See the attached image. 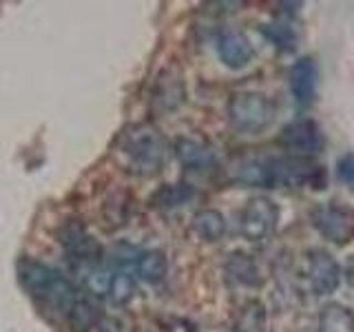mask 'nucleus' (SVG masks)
Instances as JSON below:
<instances>
[{"mask_svg": "<svg viewBox=\"0 0 354 332\" xmlns=\"http://www.w3.org/2000/svg\"><path fill=\"white\" fill-rule=\"evenodd\" d=\"M279 221V208L268 197H254L241 213L239 230L248 241H263L272 235Z\"/></svg>", "mask_w": 354, "mask_h": 332, "instance_id": "4", "label": "nucleus"}, {"mask_svg": "<svg viewBox=\"0 0 354 332\" xmlns=\"http://www.w3.org/2000/svg\"><path fill=\"white\" fill-rule=\"evenodd\" d=\"M55 277H58V273L49 268L47 264L29 259L20 266V282L27 288V293H31L33 297H40V299L47 297L53 282H55Z\"/></svg>", "mask_w": 354, "mask_h": 332, "instance_id": "12", "label": "nucleus"}, {"mask_svg": "<svg viewBox=\"0 0 354 332\" xmlns=\"http://www.w3.org/2000/svg\"><path fill=\"white\" fill-rule=\"evenodd\" d=\"M173 153H175L177 162L191 171H208L215 166V153L210 151L206 144L197 142V140H188V138L175 140Z\"/></svg>", "mask_w": 354, "mask_h": 332, "instance_id": "11", "label": "nucleus"}, {"mask_svg": "<svg viewBox=\"0 0 354 332\" xmlns=\"http://www.w3.org/2000/svg\"><path fill=\"white\" fill-rule=\"evenodd\" d=\"M111 273L109 268L100 264H86L84 268H80V279L82 286L86 288V293L91 297H104L109 295V286H111Z\"/></svg>", "mask_w": 354, "mask_h": 332, "instance_id": "20", "label": "nucleus"}, {"mask_svg": "<svg viewBox=\"0 0 354 332\" xmlns=\"http://www.w3.org/2000/svg\"><path fill=\"white\" fill-rule=\"evenodd\" d=\"M313 226L337 246H346L354 241V208L330 202L321 204L313 210Z\"/></svg>", "mask_w": 354, "mask_h": 332, "instance_id": "3", "label": "nucleus"}, {"mask_svg": "<svg viewBox=\"0 0 354 332\" xmlns=\"http://www.w3.org/2000/svg\"><path fill=\"white\" fill-rule=\"evenodd\" d=\"M266 306L259 299H252V302L243 304L241 310L235 317V330L237 332H266Z\"/></svg>", "mask_w": 354, "mask_h": 332, "instance_id": "19", "label": "nucleus"}, {"mask_svg": "<svg viewBox=\"0 0 354 332\" xmlns=\"http://www.w3.org/2000/svg\"><path fill=\"white\" fill-rule=\"evenodd\" d=\"M136 270L142 282L160 284L166 277V270H169V259H166V255L162 250H144L140 252V257L136 261Z\"/></svg>", "mask_w": 354, "mask_h": 332, "instance_id": "18", "label": "nucleus"}, {"mask_svg": "<svg viewBox=\"0 0 354 332\" xmlns=\"http://www.w3.org/2000/svg\"><path fill=\"white\" fill-rule=\"evenodd\" d=\"M58 239L62 243L64 252L75 261L93 264V261H97L100 255H102L100 243L88 235L80 221H66V224L58 230Z\"/></svg>", "mask_w": 354, "mask_h": 332, "instance_id": "8", "label": "nucleus"}, {"mask_svg": "<svg viewBox=\"0 0 354 332\" xmlns=\"http://www.w3.org/2000/svg\"><path fill=\"white\" fill-rule=\"evenodd\" d=\"M217 53L228 69H243V66L250 64L254 49H252L250 40L243 36L241 31L228 29L221 33L217 40Z\"/></svg>", "mask_w": 354, "mask_h": 332, "instance_id": "9", "label": "nucleus"}, {"mask_svg": "<svg viewBox=\"0 0 354 332\" xmlns=\"http://www.w3.org/2000/svg\"><path fill=\"white\" fill-rule=\"evenodd\" d=\"M118 151L124 155L131 171L155 175L166 162V140L151 124H133L120 136Z\"/></svg>", "mask_w": 354, "mask_h": 332, "instance_id": "1", "label": "nucleus"}, {"mask_svg": "<svg viewBox=\"0 0 354 332\" xmlns=\"http://www.w3.org/2000/svg\"><path fill=\"white\" fill-rule=\"evenodd\" d=\"M290 91L299 107H308L317 93V64L313 58H299L290 69Z\"/></svg>", "mask_w": 354, "mask_h": 332, "instance_id": "10", "label": "nucleus"}, {"mask_svg": "<svg viewBox=\"0 0 354 332\" xmlns=\"http://www.w3.org/2000/svg\"><path fill=\"white\" fill-rule=\"evenodd\" d=\"M343 270L328 250L315 248L308 252V279L317 295H332L341 284Z\"/></svg>", "mask_w": 354, "mask_h": 332, "instance_id": "6", "label": "nucleus"}, {"mask_svg": "<svg viewBox=\"0 0 354 332\" xmlns=\"http://www.w3.org/2000/svg\"><path fill=\"white\" fill-rule=\"evenodd\" d=\"M337 175L343 184L354 188V153H346L337 164Z\"/></svg>", "mask_w": 354, "mask_h": 332, "instance_id": "23", "label": "nucleus"}, {"mask_svg": "<svg viewBox=\"0 0 354 332\" xmlns=\"http://www.w3.org/2000/svg\"><path fill=\"white\" fill-rule=\"evenodd\" d=\"M193 197H195V188L191 184H184V182L164 184L151 195V206L169 210V208H177V206L188 204Z\"/></svg>", "mask_w": 354, "mask_h": 332, "instance_id": "17", "label": "nucleus"}, {"mask_svg": "<svg viewBox=\"0 0 354 332\" xmlns=\"http://www.w3.org/2000/svg\"><path fill=\"white\" fill-rule=\"evenodd\" d=\"M193 230L204 241H219L226 232V217L215 208H204L193 217Z\"/></svg>", "mask_w": 354, "mask_h": 332, "instance_id": "16", "label": "nucleus"}, {"mask_svg": "<svg viewBox=\"0 0 354 332\" xmlns=\"http://www.w3.org/2000/svg\"><path fill=\"white\" fill-rule=\"evenodd\" d=\"M226 113L232 129L241 133H259L274 120V102L259 91H237L228 100Z\"/></svg>", "mask_w": 354, "mask_h": 332, "instance_id": "2", "label": "nucleus"}, {"mask_svg": "<svg viewBox=\"0 0 354 332\" xmlns=\"http://www.w3.org/2000/svg\"><path fill=\"white\" fill-rule=\"evenodd\" d=\"M319 332H354V313L337 302L326 304L319 313Z\"/></svg>", "mask_w": 354, "mask_h": 332, "instance_id": "14", "label": "nucleus"}, {"mask_svg": "<svg viewBox=\"0 0 354 332\" xmlns=\"http://www.w3.org/2000/svg\"><path fill=\"white\" fill-rule=\"evenodd\" d=\"M343 279L348 282L350 288H354V255H350L346 266H343Z\"/></svg>", "mask_w": 354, "mask_h": 332, "instance_id": "24", "label": "nucleus"}, {"mask_svg": "<svg viewBox=\"0 0 354 332\" xmlns=\"http://www.w3.org/2000/svg\"><path fill=\"white\" fill-rule=\"evenodd\" d=\"M226 273L241 286H248V288L261 286L259 266L246 252H232L226 261Z\"/></svg>", "mask_w": 354, "mask_h": 332, "instance_id": "15", "label": "nucleus"}, {"mask_svg": "<svg viewBox=\"0 0 354 332\" xmlns=\"http://www.w3.org/2000/svg\"><path fill=\"white\" fill-rule=\"evenodd\" d=\"M66 319L73 332H91L102 321V310L93 302V297H77Z\"/></svg>", "mask_w": 354, "mask_h": 332, "instance_id": "13", "label": "nucleus"}, {"mask_svg": "<svg viewBox=\"0 0 354 332\" xmlns=\"http://www.w3.org/2000/svg\"><path fill=\"white\" fill-rule=\"evenodd\" d=\"M279 147L290 153V158L310 160L324 149V133L313 120H295L283 127L279 136Z\"/></svg>", "mask_w": 354, "mask_h": 332, "instance_id": "5", "label": "nucleus"}, {"mask_svg": "<svg viewBox=\"0 0 354 332\" xmlns=\"http://www.w3.org/2000/svg\"><path fill=\"white\" fill-rule=\"evenodd\" d=\"M127 210H129L127 202H118L115 197H111L104 206V217L109 219V224L113 221V226H122L127 219Z\"/></svg>", "mask_w": 354, "mask_h": 332, "instance_id": "22", "label": "nucleus"}, {"mask_svg": "<svg viewBox=\"0 0 354 332\" xmlns=\"http://www.w3.org/2000/svg\"><path fill=\"white\" fill-rule=\"evenodd\" d=\"M133 295H136V282H133V275L129 270H118L111 277V286H109V297L113 299L115 304H129Z\"/></svg>", "mask_w": 354, "mask_h": 332, "instance_id": "21", "label": "nucleus"}, {"mask_svg": "<svg viewBox=\"0 0 354 332\" xmlns=\"http://www.w3.org/2000/svg\"><path fill=\"white\" fill-rule=\"evenodd\" d=\"M186 98V86L184 77L177 69H164L155 77L153 91H151V107L155 113H171L184 102Z\"/></svg>", "mask_w": 354, "mask_h": 332, "instance_id": "7", "label": "nucleus"}]
</instances>
